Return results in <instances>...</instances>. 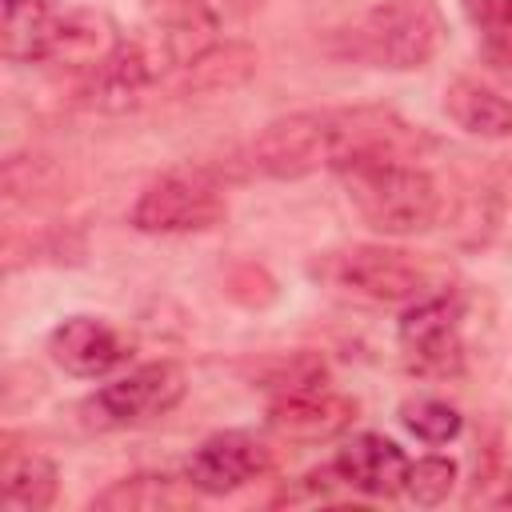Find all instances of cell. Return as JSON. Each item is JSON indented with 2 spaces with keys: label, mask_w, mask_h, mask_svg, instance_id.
I'll use <instances>...</instances> for the list:
<instances>
[{
  "label": "cell",
  "mask_w": 512,
  "mask_h": 512,
  "mask_svg": "<svg viewBox=\"0 0 512 512\" xmlns=\"http://www.w3.org/2000/svg\"><path fill=\"white\" fill-rule=\"evenodd\" d=\"M144 28V40L164 60L168 76H176L188 60L216 44L220 16L212 0H144Z\"/></svg>",
  "instance_id": "11"
},
{
  "label": "cell",
  "mask_w": 512,
  "mask_h": 512,
  "mask_svg": "<svg viewBox=\"0 0 512 512\" xmlns=\"http://www.w3.org/2000/svg\"><path fill=\"white\" fill-rule=\"evenodd\" d=\"M184 388H188V380H184L180 364L152 360V364H140V368L100 384L80 404V412L92 428H132V424L172 412L184 400Z\"/></svg>",
  "instance_id": "6"
},
{
  "label": "cell",
  "mask_w": 512,
  "mask_h": 512,
  "mask_svg": "<svg viewBox=\"0 0 512 512\" xmlns=\"http://www.w3.org/2000/svg\"><path fill=\"white\" fill-rule=\"evenodd\" d=\"M464 16L480 36L484 56L512 76V0H464Z\"/></svg>",
  "instance_id": "19"
},
{
  "label": "cell",
  "mask_w": 512,
  "mask_h": 512,
  "mask_svg": "<svg viewBox=\"0 0 512 512\" xmlns=\"http://www.w3.org/2000/svg\"><path fill=\"white\" fill-rule=\"evenodd\" d=\"M168 76L164 60L152 52V44L140 40H120L96 68L84 72V104L96 112H128L148 100V92Z\"/></svg>",
  "instance_id": "8"
},
{
  "label": "cell",
  "mask_w": 512,
  "mask_h": 512,
  "mask_svg": "<svg viewBox=\"0 0 512 512\" xmlns=\"http://www.w3.org/2000/svg\"><path fill=\"white\" fill-rule=\"evenodd\" d=\"M352 420H356V400L328 388L324 380L276 392L268 404V428L280 440H296V444L336 440Z\"/></svg>",
  "instance_id": "10"
},
{
  "label": "cell",
  "mask_w": 512,
  "mask_h": 512,
  "mask_svg": "<svg viewBox=\"0 0 512 512\" xmlns=\"http://www.w3.org/2000/svg\"><path fill=\"white\" fill-rule=\"evenodd\" d=\"M60 16L52 0H4L0 4V52L8 64H48L56 36H60Z\"/></svg>",
  "instance_id": "14"
},
{
  "label": "cell",
  "mask_w": 512,
  "mask_h": 512,
  "mask_svg": "<svg viewBox=\"0 0 512 512\" xmlns=\"http://www.w3.org/2000/svg\"><path fill=\"white\" fill-rule=\"evenodd\" d=\"M464 308L448 292H428L412 304H404V316L396 324V340L404 360L416 372L448 376L464 364V332H460Z\"/></svg>",
  "instance_id": "7"
},
{
  "label": "cell",
  "mask_w": 512,
  "mask_h": 512,
  "mask_svg": "<svg viewBox=\"0 0 512 512\" xmlns=\"http://www.w3.org/2000/svg\"><path fill=\"white\" fill-rule=\"evenodd\" d=\"M232 8H236L240 16H252V12H260V8H264V0H232Z\"/></svg>",
  "instance_id": "22"
},
{
  "label": "cell",
  "mask_w": 512,
  "mask_h": 512,
  "mask_svg": "<svg viewBox=\"0 0 512 512\" xmlns=\"http://www.w3.org/2000/svg\"><path fill=\"white\" fill-rule=\"evenodd\" d=\"M312 272L336 292L368 304H412L428 296L424 264L412 252L384 248V244H348V248L324 252Z\"/></svg>",
  "instance_id": "4"
},
{
  "label": "cell",
  "mask_w": 512,
  "mask_h": 512,
  "mask_svg": "<svg viewBox=\"0 0 512 512\" xmlns=\"http://www.w3.org/2000/svg\"><path fill=\"white\" fill-rule=\"evenodd\" d=\"M228 216V200L220 180L208 168H168L156 176L132 204L128 224L152 236L208 232Z\"/></svg>",
  "instance_id": "5"
},
{
  "label": "cell",
  "mask_w": 512,
  "mask_h": 512,
  "mask_svg": "<svg viewBox=\"0 0 512 512\" xmlns=\"http://www.w3.org/2000/svg\"><path fill=\"white\" fill-rule=\"evenodd\" d=\"M420 160L424 156H364L336 172L352 212L372 232L420 236L444 220L448 196Z\"/></svg>",
  "instance_id": "2"
},
{
  "label": "cell",
  "mask_w": 512,
  "mask_h": 512,
  "mask_svg": "<svg viewBox=\"0 0 512 512\" xmlns=\"http://www.w3.org/2000/svg\"><path fill=\"white\" fill-rule=\"evenodd\" d=\"M400 420H404V428H408L416 440H424V444H432V448L456 440L460 428H464V416H460L448 400H436V396L408 400V404L400 408Z\"/></svg>",
  "instance_id": "20"
},
{
  "label": "cell",
  "mask_w": 512,
  "mask_h": 512,
  "mask_svg": "<svg viewBox=\"0 0 512 512\" xmlns=\"http://www.w3.org/2000/svg\"><path fill=\"white\" fill-rule=\"evenodd\" d=\"M408 464L412 460L404 456V448L380 432H360V436L344 440L340 452L332 456L336 480L360 496H372V500L400 496L404 480H408Z\"/></svg>",
  "instance_id": "13"
},
{
  "label": "cell",
  "mask_w": 512,
  "mask_h": 512,
  "mask_svg": "<svg viewBox=\"0 0 512 512\" xmlns=\"http://www.w3.org/2000/svg\"><path fill=\"white\" fill-rule=\"evenodd\" d=\"M268 468H272L268 444L256 440L252 432L228 428V432H216L192 448L184 476L200 496H228V492L260 480Z\"/></svg>",
  "instance_id": "9"
},
{
  "label": "cell",
  "mask_w": 512,
  "mask_h": 512,
  "mask_svg": "<svg viewBox=\"0 0 512 512\" xmlns=\"http://www.w3.org/2000/svg\"><path fill=\"white\" fill-rule=\"evenodd\" d=\"M444 112L448 120L480 140H508L512 136V100L472 76H456L444 88Z\"/></svg>",
  "instance_id": "15"
},
{
  "label": "cell",
  "mask_w": 512,
  "mask_h": 512,
  "mask_svg": "<svg viewBox=\"0 0 512 512\" xmlns=\"http://www.w3.org/2000/svg\"><path fill=\"white\" fill-rule=\"evenodd\" d=\"M256 72V52L240 40H216L212 48H204L196 60H188L176 80L184 84V92H228L236 84H244Z\"/></svg>",
  "instance_id": "18"
},
{
  "label": "cell",
  "mask_w": 512,
  "mask_h": 512,
  "mask_svg": "<svg viewBox=\"0 0 512 512\" xmlns=\"http://www.w3.org/2000/svg\"><path fill=\"white\" fill-rule=\"evenodd\" d=\"M48 356L76 380H100L128 360V340L100 316H68L52 328Z\"/></svg>",
  "instance_id": "12"
},
{
  "label": "cell",
  "mask_w": 512,
  "mask_h": 512,
  "mask_svg": "<svg viewBox=\"0 0 512 512\" xmlns=\"http://www.w3.org/2000/svg\"><path fill=\"white\" fill-rule=\"evenodd\" d=\"M448 40V24L436 0H376L352 16L332 36V52L380 68V72H416Z\"/></svg>",
  "instance_id": "3"
},
{
  "label": "cell",
  "mask_w": 512,
  "mask_h": 512,
  "mask_svg": "<svg viewBox=\"0 0 512 512\" xmlns=\"http://www.w3.org/2000/svg\"><path fill=\"white\" fill-rule=\"evenodd\" d=\"M432 140L384 104H344V108H300L268 120L248 160L260 176L304 180L312 172H340L364 156H420Z\"/></svg>",
  "instance_id": "1"
},
{
  "label": "cell",
  "mask_w": 512,
  "mask_h": 512,
  "mask_svg": "<svg viewBox=\"0 0 512 512\" xmlns=\"http://www.w3.org/2000/svg\"><path fill=\"white\" fill-rule=\"evenodd\" d=\"M196 500V488L176 476H156V472H136L124 480H112L100 496H92V508L100 512H172L188 508Z\"/></svg>",
  "instance_id": "16"
},
{
  "label": "cell",
  "mask_w": 512,
  "mask_h": 512,
  "mask_svg": "<svg viewBox=\"0 0 512 512\" xmlns=\"http://www.w3.org/2000/svg\"><path fill=\"white\" fill-rule=\"evenodd\" d=\"M500 504H504V508H512V484L504 488V496H500Z\"/></svg>",
  "instance_id": "23"
},
{
  "label": "cell",
  "mask_w": 512,
  "mask_h": 512,
  "mask_svg": "<svg viewBox=\"0 0 512 512\" xmlns=\"http://www.w3.org/2000/svg\"><path fill=\"white\" fill-rule=\"evenodd\" d=\"M456 460L448 456H420L416 464H408V480H404V496L416 504V508H436L452 496L456 488Z\"/></svg>",
  "instance_id": "21"
},
{
  "label": "cell",
  "mask_w": 512,
  "mask_h": 512,
  "mask_svg": "<svg viewBox=\"0 0 512 512\" xmlns=\"http://www.w3.org/2000/svg\"><path fill=\"white\" fill-rule=\"evenodd\" d=\"M56 492H60V472L48 456H40V452H8L4 456V472H0L4 508L44 512L56 504Z\"/></svg>",
  "instance_id": "17"
}]
</instances>
